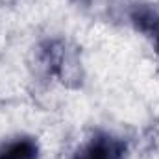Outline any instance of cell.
Instances as JSON below:
<instances>
[{
	"label": "cell",
	"instance_id": "cell-1",
	"mask_svg": "<svg viewBox=\"0 0 159 159\" xmlns=\"http://www.w3.org/2000/svg\"><path fill=\"white\" fill-rule=\"evenodd\" d=\"M126 144L122 139H117L109 133L94 135L87 144L80 148L74 159H124Z\"/></svg>",
	"mask_w": 159,
	"mask_h": 159
},
{
	"label": "cell",
	"instance_id": "cell-2",
	"mask_svg": "<svg viewBox=\"0 0 159 159\" xmlns=\"http://www.w3.org/2000/svg\"><path fill=\"white\" fill-rule=\"evenodd\" d=\"M131 20L137 26V30H141L143 34L154 39L159 56V13L152 7H137L131 13Z\"/></svg>",
	"mask_w": 159,
	"mask_h": 159
},
{
	"label": "cell",
	"instance_id": "cell-3",
	"mask_svg": "<svg viewBox=\"0 0 159 159\" xmlns=\"http://www.w3.org/2000/svg\"><path fill=\"white\" fill-rule=\"evenodd\" d=\"M39 146L34 139H15L0 148V159H37Z\"/></svg>",
	"mask_w": 159,
	"mask_h": 159
}]
</instances>
